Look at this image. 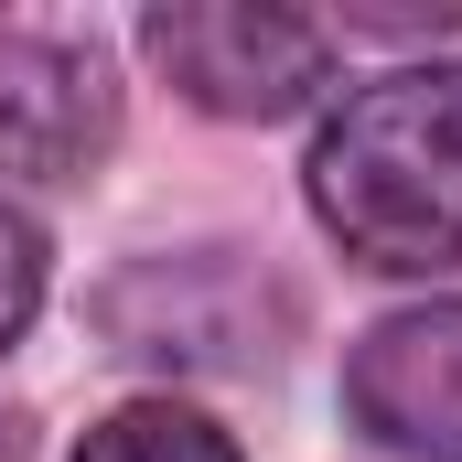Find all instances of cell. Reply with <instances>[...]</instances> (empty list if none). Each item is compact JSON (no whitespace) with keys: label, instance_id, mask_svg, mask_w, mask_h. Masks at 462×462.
<instances>
[{"label":"cell","instance_id":"obj_1","mask_svg":"<svg viewBox=\"0 0 462 462\" xmlns=\"http://www.w3.org/2000/svg\"><path fill=\"white\" fill-rule=\"evenodd\" d=\"M301 194L355 269H387V280L462 269V65L365 76L323 118Z\"/></svg>","mask_w":462,"mask_h":462},{"label":"cell","instance_id":"obj_2","mask_svg":"<svg viewBox=\"0 0 462 462\" xmlns=\"http://www.w3.org/2000/svg\"><path fill=\"white\" fill-rule=\"evenodd\" d=\"M87 323L151 376H269L301 345V291L258 247H151L87 291Z\"/></svg>","mask_w":462,"mask_h":462},{"label":"cell","instance_id":"obj_3","mask_svg":"<svg viewBox=\"0 0 462 462\" xmlns=\"http://www.w3.org/2000/svg\"><path fill=\"white\" fill-rule=\"evenodd\" d=\"M140 54L205 118H247V129L312 108L334 87V32L301 11H258V0H162L140 11Z\"/></svg>","mask_w":462,"mask_h":462},{"label":"cell","instance_id":"obj_4","mask_svg":"<svg viewBox=\"0 0 462 462\" xmlns=\"http://www.w3.org/2000/svg\"><path fill=\"white\" fill-rule=\"evenodd\" d=\"M118 151V76L76 32H0V172L87 183Z\"/></svg>","mask_w":462,"mask_h":462},{"label":"cell","instance_id":"obj_5","mask_svg":"<svg viewBox=\"0 0 462 462\" xmlns=\"http://www.w3.org/2000/svg\"><path fill=\"white\" fill-rule=\"evenodd\" d=\"M345 420L398 462H462V301H409L355 334Z\"/></svg>","mask_w":462,"mask_h":462},{"label":"cell","instance_id":"obj_6","mask_svg":"<svg viewBox=\"0 0 462 462\" xmlns=\"http://www.w3.org/2000/svg\"><path fill=\"white\" fill-rule=\"evenodd\" d=\"M76 462H247V452H236L205 409H183V398H129V409H108L76 441Z\"/></svg>","mask_w":462,"mask_h":462},{"label":"cell","instance_id":"obj_7","mask_svg":"<svg viewBox=\"0 0 462 462\" xmlns=\"http://www.w3.org/2000/svg\"><path fill=\"white\" fill-rule=\"evenodd\" d=\"M43 280H54V247H43V226H32L22 205H0V355L32 334V312H43Z\"/></svg>","mask_w":462,"mask_h":462}]
</instances>
